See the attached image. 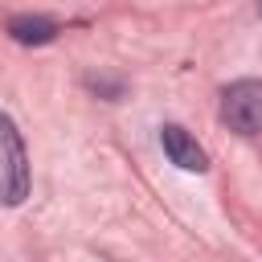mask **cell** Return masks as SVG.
<instances>
[{
	"label": "cell",
	"instance_id": "obj_1",
	"mask_svg": "<svg viewBox=\"0 0 262 262\" xmlns=\"http://www.w3.org/2000/svg\"><path fill=\"white\" fill-rule=\"evenodd\" d=\"M29 151H25V139L16 131V123L8 115H0V196L4 205H20L29 196Z\"/></svg>",
	"mask_w": 262,
	"mask_h": 262
},
{
	"label": "cell",
	"instance_id": "obj_2",
	"mask_svg": "<svg viewBox=\"0 0 262 262\" xmlns=\"http://www.w3.org/2000/svg\"><path fill=\"white\" fill-rule=\"evenodd\" d=\"M221 119L237 135H258L262 131V82L242 78L221 94Z\"/></svg>",
	"mask_w": 262,
	"mask_h": 262
},
{
	"label": "cell",
	"instance_id": "obj_3",
	"mask_svg": "<svg viewBox=\"0 0 262 262\" xmlns=\"http://www.w3.org/2000/svg\"><path fill=\"white\" fill-rule=\"evenodd\" d=\"M160 143H164V156L180 168V172H205L209 168V156H205V147L184 131V127H176V123H164L160 127Z\"/></svg>",
	"mask_w": 262,
	"mask_h": 262
},
{
	"label": "cell",
	"instance_id": "obj_4",
	"mask_svg": "<svg viewBox=\"0 0 262 262\" xmlns=\"http://www.w3.org/2000/svg\"><path fill=\"white\" fill-rule=\"evenodd\" d=\"M8 37H12L16 45H49V41L57 37V20H49V16H33V12H20V16L8 20Z\"/></svg>",
	"mask_w": 262,
	"mask_h": 262
},
{
	"label": "cell",
	"instance_id": "obj_5",
	"mask_svg": "<svg viewBox=\"0 0 262 262\" xmlns=\"http://www.w3.org/2000/svg\"><path fill=\"white\" fill-rule=\"evenodd\" d=\"M258 4H262V0H258Z\"/></svg>",
	"mask_w": 262,
	"mask_h": 262
}]
</instances>
